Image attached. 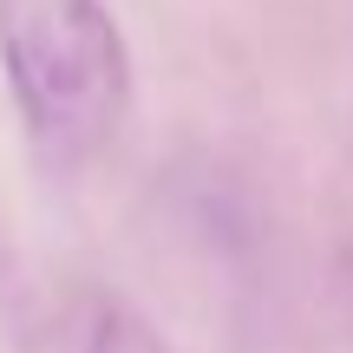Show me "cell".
<instances>
[{
    "label": "cell",
    "instance_id": "cell-1",
    "mask_svg": "<svg viewBox=\"0 0 353 353\" xmlns=\"http://www.w3.org/2000/svg\"><path fill=\"white\" fill-rule=\"evenodd\" d=\"M0 79L46 176H79L131 112V46L105 0H0Z\"/></svg>",
    "mask_w": 353,
    "mask_h": 353
},
{
    "label": "cell",
    "instance_id": "cell-2",
    "mask_svg": "<svg viewBox=\"0 0 353 353\" xmlns=\"http://www.w3.org/2000/svg\"><path fill=\"white\" fill-rule=\"evenodd\" d=\"M79 353H170V347L157 341V327H151L131 301L99 294L92 314H85V334H79Z\"/></svg>",
    "mask_w": 353,
    "mask_h": 353
}]
</instances>
